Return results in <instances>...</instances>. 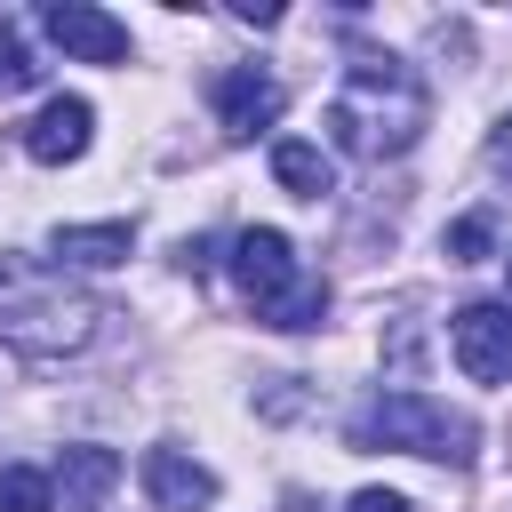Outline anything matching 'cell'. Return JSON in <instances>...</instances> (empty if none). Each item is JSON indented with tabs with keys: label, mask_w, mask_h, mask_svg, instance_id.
Returning <instances> with one entry per match:
<instances>
[{
	"label": "cell",
	"mask_w": 512,
	"mask_h": 512,
	"mask_svg": "<svg viewBox=\"0 0 512 512\" xmlns=\"http://www.w3.org/2000/svg\"><path fill=\"white\" fill-rule=\"evenodd\" d=\"M144 488L160 512H208L216 504V472L192 464L184 448H144Z\"/></svg>",
	"instance_id": "cell-10"
},
{
	"label": "cell",
	"mask_w": 512,
	"mask_h": 512,
	"mask_svg": "<svg viewBox=\"0 0 512 512\" xmlns=\"http://www.w3.org/2000/svg\"><path fill=\"white\" fill-rule=\"evenodd\" d=\"M232 16H240V24H280V8H272V0H232Z\"/></svg>",
	"instance_id": "cell-18"
},
{
	"label": "cell",
	"mask_w": 512,
	"mask_h": 512,
	"mask_svg": "<svg viewBox=\"0 0 512 512\" xmlns=\"http://www.w3.org/2000/svg\"><path fill=\"white\" fill-rule=\"evenodd\" d=\"M40 24H48V40L72 64H128V24L104 16V8H88V0H48Z\"/></svg>",
	"instance_id": "cell-6"
},
{
	"label": "cell",
	"mask_w": 512,
	"mask_h": 512,
	"mask_svg": "<svg viewBox=\"0 0 512 512\" xmlns=\"http://www.w3.org/2000/svg\"><path fill=\"white\" fill-rule=\"evenodd\" d=\"M488 240H496V224H488V216H456V224H448V256H456V264H480V256H488Z\"/></svg>",
	"instance_id": "cell-15"
},
{
	"label": "cell",
	"mask_w": 512,
	"mask_h": 512,
	"mask_svg": "<svg viewBox=\"0 0 512 512\" xmlns=\"http://www.w3.org/2000/svg\"><path fill=\"white\" fill-rule=\"evenodd\" d=\"M0 512H56L48 472H32V464H0Z\"/></svg>",
	"instance_id": "cell-13"
},
{
	"label": "cell",
	"mask_w": 512,
	"mask_h": 512,
	"mask_svg": "<svg viewBox=\"0 0 512 512\" xmlns=\"http://www.w3.org/2000/svg\"><path fill=\"white\" fill-rule=\"evenodd\" d=\"M104 304L80 296V288H56L32 256H8L0 248V336L32 360H64V352H88L104 336Z\"/></svg>",
	"instance_id": "cell-2"
},
{
	"label": "cell",
	"mask_w": 512,
	"mask_h": 512,
	"mask_svg": "<svg viewBox=\"0 0 512 512\" xmlns=\"http://www.w3.org/2000/svg\"><path fill=\"white\" fill-rule=\"evenodd\" d=\"M344 512H408V496H392V488H360Z\"/></svg>",
	"instance_id": "cell-16"
},
{
	"label": "cell",
	"mask_w": 512,
	"mask_h": 512,
	"mask_svg": "<svg viewBox=\"0 0 512 512\" xmlns=\"http://www.w3.org/2000/svg\"><path fill=\"white\" fill-rule=\"evenodd\" d=\"M128 248H136V224H56V240H48V256L56 264H80V272H112V264H128Z\"/></svg>",
	"instance_id": "cell-11"
},
{
	"label": "cell",
	"mask_w": 512,
	"mask_h": 512,
	"mask_svg": "<svg viewBox=\"0 0 512 512\" xmlns=\"http://www.w3.org/2000/svg\"><path fill=\"white\" fill-rule=\"evenodd\" d=\"M488 160L512 176V112H504V120H496V136H488Z\"/></svg>",
	"instance_id": "cell-17"
},
{
	"label": "cell",
	"mask_w": 512,
	"mask_h": 512,
	"mask_svg": "<svg viewBox=\"0 0 512 512\" xmlns=\"http://www.w3.org/2000/svg\"><path fill=\"white\" fill-rule=\"evenodd\" d=\"M88 136H96V104H88V96H48V104L24 120V152H32L40 168L80 160V152H88Z\"/></svg>",
	"instance_id": "cell-8"
},
{
	"label": "cell",
	"mask_w": 512,
	"mask_h": 512,
	"mask_svg": "<svg viewBox=\"0 0 512 512\" xmlns=\"http://www.w3.org/2000/svg\"><path fill=\"white\" fill-rule=\"evenodd\" d=\"M120 472H128V464H120L112 448H96V440H72V448L56 456V472H48V488L64 496V512H96V504L120 488Z\"/></svg>",
	"instance_id": "cell-9"
},
{
	"label": "cell",
	"mask_w": 512,
	"mask_h": 512,
	"mask_svg": "<svg viewBox=\"0 0 512 512\" xmlns=\"http://www.w3.org/2000/svg\"><path fill=\"white\" fill-rule=\"evenodd\" d=\"M272 176H280L296 200H320V192H336V168H328V152H320V144H304V136H280V144H272Z\"/></svg>",
	"instance_id": "cell-12"
},
{
	"label": "cell",
	"mask_w": 512,
	"mask_h": 512,
	"mask_svg": "<svg viewBox=\"0 0 512 512\" xmlns=\"http://www.w3.org/2000/svg\"><path fill=\"white\" fill-rule=\"evenodd\" d=\"M352 448H400V456H432V464H472L480 424L456 416L432 392H376L352 416Z\"/></svg>",
	"instance_id": "cell-4"
},
{
	"label": "cell",
	"mask_w": 512,
	"mask_h": 512,
	"mask_svg": "<svg viewBox=\"0 0 512 512\" xmlns=\"http://www.w3.org/2000/svg\"><path fill=\"white\" fill-rule=\"evenodd\" d=\"M216 120H224V136H264L280 120V80L264 64H224L216 72Z\"/></svg>",
	"instance_id": "cell-7"
},
{
	"label": "cell",
	"mask_w": 512,
	"mask_h": 512,
	"mask_svg": "<svg viewBox=\"0 0 512 512\" xmlns=\"http://www.w3.org/2000/svg\"><path fill=\"white\" fill-rule=\"evenodd\" d=\"M432 120V96L416 80V64L400 56H352L336 96H328V136L352 160H400Z\"/></svg>",
	"instance_id": "cell-1"
},
{
	"label": "cell",
	"mask_w": 512,
	"mask_h": 512,
	"mask_svg": "<svg viewBox=\"0 0 512 512\" xmlns=\"http://www.w3.org/2000/svg\"><path fill=\"white\" fill-rule=\"evenodd\" d=\"M208 248H216V240H184V248H176V264H184V272H208V264H216Z\"/></svg>",
	"instance_id": "cell-19"
},
{
	"label": "cell",
	"mask_w": 512,
	"mask_h": 512,
	"mask_svg": "<svg viewBox=\"0 0 512 512\" xmlns=\"http://www.w3.org/2000/svg\"><path fill=\"white\" fill-rule=\"evenodd\" d=\"M24 88H40V64H32L24 32H16V24H0V96H24Z\"/></svg>",
	"instance_id": "cell-14"
},
{
	"label": "cell",
	"mask_w": 512,
	"mask_h": 512,
	"mask_svg": "<svg viewBox=\"0 0 512 512\" xmlns=\"http://www.w3.org/2000/svg\"><path fill=\"white\" fill-rule=\"evenodd\" d=\"M448 352L472 384H512V304H464L448 320Z\"/></svg>",
	"instance_id": "cell-5"
},
{
	"label": "cell",
	"mask_w": 512,
	"mask_h": 512,
	"mask_svg": "<svg viewBox=\"0 0 512 512\" xmlns=\"http://www.w3.org/2000/svg\"><path fill=\"white\" fill-rule=\"evenodd\" d=\"M232 280H240V296H248V312H256L264 328L304 336V328L328 320V280L304 272V264H296V240L272 232V224L232 232Z\"/></svg>",
	"instance_id": "cell-3"
},
{
	"label": "cell",
	"mask_w": 512,
	"mask_h": 512,
	"mask_svg": "<svg viewBox=\"0 0 512 512\" xmlns=\"http://www.w3.org/2000/svg\"><path fill=\"white\" fill-rule=\"evenodd\" d=\"M504 264H512V256H504Z\"/></svg>",
	"instance_id": "cell-20"
}]
</instances>
